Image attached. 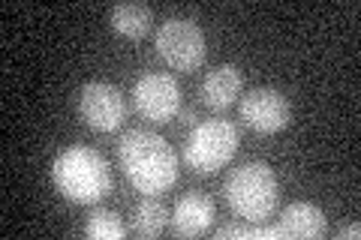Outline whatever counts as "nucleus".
Here are the masks:
<instances>
[{
    "label": "nucleus",
    "mask_w": 361,
    "mask_h": 240,
    "mask_svg": "<svg viewBox=\"0 0 361 240\" xmlns=\"http://www.w3.org/2000/svg\"><path fill=\"white\" fill-rule=\"evenodd\" d=\"M118 163L145 196H160L178 180V153L154 130H130L118 144Z\"/></svg>",
    "instance_id": "1"
},
{
    "label": "nucleus",
    "mask_w": 361,
    "mask_h": 240,
    "mask_svg": "<svg viewBox=\"0 0 361 240\" xmlns=\"http://www.w3.org/2000/svg\"><path fill=\"white\" fill-rule=\"evenodd\" d=\"M51 180L61 196L75 204H97L111 192V168L106 156L85 144H73L58 153Z\"/></svg>",
    "instance_id": "2"
},
{
    "label": "nucleus",
    "mask_w": 361,
    "mask_h": 240,
    "mask_svg": "<svg viewBox=\"0 0 361 240\" xmlns=\"http://www.w3.org/2000/svg\"><path fill=\"white\" fill-rule=\"evenodd\" d=\"M223 198L244 222H268L280 201V180L268 163L250 159L229 171L223 180Z\"/></svg>",
    "instance_id": "3"
},
{
    "label": "nucleus",
    "mask_w": 361,
    "mask_h": 240,
    "mask_svg": "<svg viewBox=\"0 0 361 240\" xmlns=\"http://www.w3.org/2000/svg\"><path fill=\"white\" fill-rule=\"evenodd\" d=\"M235 151H238V130L232 120H202L184 141V163L196 175H214L235 156Z\"/></svg>",
    "instance_id": "4"
},
{
    "label": "nucleus",
    "mask_w": 361,
    "mask_h": 240,
    "mask_svg": "<svg viewBox=\"0 0 361 240\" xmlns=\"http://www.w3.org/2000/svg\"><path fill=\"white\" fill-rule=\"evenodd\" d=\"M157 54L163 57L166 66H172L178 72H190L202 66L208 54V42H205V30H202L193 18L184 15H172L157 27Z\"/></svg>",
    "instance_id": "5"
},
{
    "label": "nucleus",
    "mask_w": 361,
    "mask_h": 240,
    "mask_svg": "<svg viewBox=\"0 0 361 240\" xmlns=\"http://www.w3.org/2000/svg\"><path fill=\"white\" fill-rule=\"evenodd\" d=\"M180 84L175 75L169 72H145L133 87V106L145 120L169 123L180 111Z\"/></svg>",
    "instance_id": "6"
},
{
    "label": "nucleus",
    "mask_w": 361,
    "mask_h": 240,
    "mask_svg": "<svg viewBox=\"0 0 361 240\" xmlns=\"http://www.w3.org/2000/svg\"><path fill=\"white\" fill-rule=\"evenodd\" d=\"M78 114L94 132H115L127 120V99L109 82H87L78 94Z\"/></svg>",
    "instance_id": "7"
},
{
    "label": "nucleus",
    "mask_w": 361,
    "mask_h": 240,
    "mask_svg": "<svg viewBox=\"0 0 361 240\" xmlns=\"http://www.w3.org/2000/svg\"><path fill=\"white\" fill-rule=\"evenodd\" d=\"M241 120L253 132L274 135L283 132L292 120V106L286 94H280L277 87H253L241 96Z\"/></svg>",
    "instance_id": "8"
},
{
    "label": "nucleus",
    "mask_w": 361,
    "mask_h": 240,
    "mask_svg": "<svg viewBox=\"0 0 361 240\" xmlns=\"http://www.w3.org/2000/svg\"><path fill=\"white\" fill-rule=\"evenodd\" d=\"M169 222H172V232L178 237H199L205 234L211 222H214V201L211 196L205 192H187V196H180L175 201V210L169 216Z\"/></svg>",
    "instance_id": "9"
},
{
    "label": "nucleus",
    "mask_w": 361,
    "mask_h": 240,
    "mask_svg": "<svg viewBox=\"0 0 361 240\" xmlns=\"http://www.w3.org/2000/svg\"><path fill=\"white\" fill-rule=\"evenodd\" d=\"M241 84H244V78H241V70L238 66H232V63H220V66H214V70L202 78V84H199V99L205 102L208 108H229L235 99L241 96Z\"/></svg>",
    "instance_id": "10"
},
{
    "label": "nucleus",
    "mask_w": 361,
    "mask_h": 240,
    "mask_svg": "<svg viewBox=\"0 0 361 240\" xmlns=\"http://www.w3.org/2000/svg\"><path fill=\"white\" fill-rule=\"evenodd\" d=\"M277 225L280 240L283 237H322L325 234V213L313 201H292L283 208Z\"/></svg>",
    "instance_id": "11"
},
{
    "label": "nucleus",
    "mask_w": 361,
    "mask_h": 240,
    "mask_svg": "<svg viewBox=\"0 0 361 240\" xmlns=\"http://www.w3.org/2000/svg\"><path fill=\"white\" fill-rule=\"evenodd\" d=\"M109 25L115 33L127 39H142L151 33L154 13L145 4H118L109 9Z\"/></svg>",
    "instance_id": "12"
},
{
    "label": "nucleus",
    "mask_w": 361,
    "mask_h": 240,
    "mask_svg": "<svg viewBox=\"0 0 361 240\" xmlns=\"http://www.w3.org/2000/svg\"><path fill=\"white\" fill-rule=\"evenodd\" d=\"M169 225V210L157 196H145L133 208V232L139 237H160Z\"/></svg>",
    "instance_id": "13"
},
{
    "label": "nucleus",
    "mask_w": 361,
    "mask_h": 240,
    "mask_svg": "<svg viewBox=\"0 0 361 240\" xmlns=\"http://www.w3.org/2000/svg\"><path fill=\"white\" fill-rule=\"evenodd\" d=\"M85 234L94 237V240H121L123 234H127V225H123V220H121L115 210L99 208V210H94V213L87 216Z\"/></svg>",
    "instance_id": "14"
},
{
    "label": "nucleus",
    "mask_w": 361,
    "mask_h": 240,
    "mask_svg": "<svg viewBox=\"0 0 361 240\" xmlns=\"http://www.w3.org/2000/svg\"><path fill=\"white\" fill-rule=\"evenodd\" d=\"M361 234V225L358 222H346V225H341V228H337V237H341V240H349V237H358Z\"/></svg>",
    "instance_id": "15"
}]
</instances>
